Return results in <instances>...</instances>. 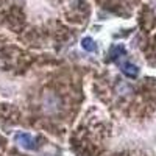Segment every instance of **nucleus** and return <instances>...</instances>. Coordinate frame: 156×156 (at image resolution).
<instances>
[{
  "mask_svg": "<svg viewBox=\"0 0 156 156\" xmlns=\"http://www.w3.org/2000/svg\"><path fill=\"white\" fill-rule=\"evenodd\" d=\"M81 45H83V48L84 50H87V51H95V44H94V41L90 37H84L83 41H81Z\"/></svg>",
  "mask_w": 156,
  "mask_h": 156,
  "instance_id": "obj_4",
  "label": "nucleus"
},
{
  "mask_svg": "<svg viewBox=\"0 0 156 156\" xmlns=\"http://www.w3.org/2000/svg\"><path fill=\"white\" fill-rule=\"evenodd\" d=\"M16 140L23 148H27V150H34L36 148V140L28 133H19V134H16Z\"/></svg>",
  "mask_w": 156,
  "mask_h": 156,
  "instance_id": "obj_1",
  "label": "nucleus"
},
{
  "mask_svg": "<svg viewBox=\"0 0 156 156\" xmlns=\"http://www.w3.org/2000/svg\"><path fill=\"white\" fill-rule=\"evenodd\" d=\"M120 69H122V72L126 75V76H129V78H134V76H137V73H139V69L134 66V64H131V62H120Z\"/></svg>",
  "mask_w": 156,
  "mask_h": 156,
  "instance_id": "obj_2",
  "label": "nucleus"
},
{
  "mask_svg": "<svg viewBox=\"0 0 156 156\" xmlns=\"http://www.w3.org/2000/svg\"><path fill=\"white\" fill-rule=\"evenodd\" d=\"M109 55H111V58L117 59V58H119V55H125V47L123 45H114L111 48V51H109Z\"/></svg>",
  "mask_w": 156,
  "mask_h": 156,
  "instance_id": "obj_3",
  "label": "nucleus"
}]
</instances>
